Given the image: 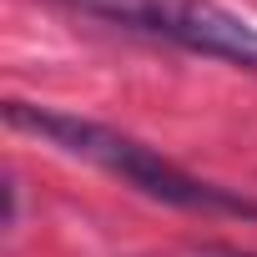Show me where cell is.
Here are the masks:
<instances>
[{
  "label": "cell",
  "instance_id": "1",
  "mask_svg": "<svg viewBox=\"0 0 257 257\" xmlns=\"http://www.w3.org/2000/svg\"><path fill=\"white\" fill-rule=\"evenodd\" d=\"M6 121L16 126V132L41 137L46 147L76 157V162H91L96 172L126 182L132 192H142V197H152L162 207L197 212V217H242V222H257V197L177 167L172 157H162L142 137L116 132V126H106V121H91V116H76V111H56V106H36V101H6Z\"/></svg>",
  "mask_w": 257,
  "mask_h": 257
},
{
  "label": "cell",
  "instance_id": "2",
  "mask_svg": "<svg viewBox=\"0 0 257 257\" xmlns=\"http://www.w3.org/2000/svg\"><path fill=\"white\" fill-rule=\"evenodd\" d=\"M51 6H61L66 16L96 21L106 31H126V36L257 76V26L227 11L222 0H51Z\"/></svg>",
  "mask_w": 257,
  "mask_h": 257
},
{
  "label": "cell",
  "instance_id": "3",
  "mask_svg": "<svg viewBox=\"0 0 257 257\" xmlns=\"http://www.w3.org/2000/svg\"><path fill=\"white\" fill-rule=\"evenodd\" d=\"M16 222H21V182L6 177V227H16Z\"/></svg>",
  "mask_w": 257,
  "mask_h": 257
},
{
  "label": "cell",
  "instance_id": "4",
  "mask_svg": "<svg viewBox=\"0 0 257 257\" xmlns=\"http://www.w3.org/2000/svg\"><path fill=\"white\" fill-rule=\"evenodd\" d=\"M197 257H257V252H247V247H202Z\"/></svg>",
  "mask_w": 257,
  "mask_h": 257
}]
</instances>
